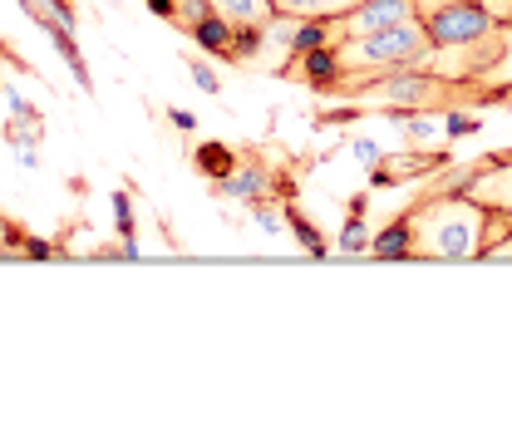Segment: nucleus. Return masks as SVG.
<instances>
[{"label": "nucleus", "instance_id": "20e7f679", "mask_svg": "<svg viewBox=\"0 0 512 433\" xmlns=\"http://www.w3.org/2000/svg\"><path fill=\"white\" fill-rule=\"evenodd\" d=\"M404 20H419V5H414V0H360V5L345 10L340 20H325V35H330V45H335V40L375 35V30H389V25H404Z\"/></svg>", "mask_w": 512, "mask_h": 433}, {"label": "nucleus", "instance_id": "f03ea898", "mask_svg": "<svg viewBox=\"0 0 512 433\" xmlns=\"http://www.w3.org/2000/svg\"><path fill=\"white\" fill-rule=\"evenodd\" d=\"M330 50H335V79H370V74H389V69H424L434 35L424 20H404V25H389L375 35L335 40Z\"/></svg>", "mask_w": 512, "mask_h": 433}, {"label": "nucleus", "instance_id": "9b49d317", "mask_svg": "<svg viewBox=\"0 0 512 433\" xmlns=\"http://www.w3.org/2000/svg\"><path fill=\"white\" fill-rule=\"evenodd\" d=\"M419 5V20H429L434 10H444V5H458V0H414Z\"/></svg>", "mask_w": 512, "mask_h": 433}, {"label": "nucleus", "instance_id": "9d476101", "mask_svg": "<svg viewBox=\"0 0 512 433\" xmlns=\"http://www.w3.org/2000/svg\"><path fill=\"white\" fill-rule=\"evenodd\" d=\"M192 74H197V89H207V94H217V74H212L207 64H192Z\"/></svg>", "mask_w": 512, "mask_h": 433}, {"label": "nucleus", "instance_id": "39448f33", "mask_svg": "<svg viewBox=\"0 0 512 433\" xmlns=\"http://www.w3.org/2000/svg\"><path fill=\"white\" fill-rule=\"evenodd\" d=\"M424 25H429L434 45H463V40H478V35L503 30V25L488 15V5H483V0H458V5H444V10H434Z\"/></svg>", "mask_w": 512, "mask_h": 433}, {"label": "nucleus", "instance_id": "0eeeda50", "mask_svg": "<svg viewBox=\"0 0 512 433\" xmlns=\"http://www.w3.org/2000/svg\"><path fill=\"white\" fill-rule=\"evenodd\" d=\"M217 20H227L232 30H266L276 20V5L271 0H207Z\"/></svg>", "mask_w": 512, "mask_h": 433}, {"label": "nucleus", "instance_id": "7ed1b4c3", "mask_svg": "<svg viewBox=\"0 0 512 433\" xmlns=\"http://www.w3.org/2000/svg\"><path fill=\"white\" fill-rule=\"evenodd\" d=\"M335 99L394 104V109H453V104H478L488 94L439 79L429 69H389V74H370V79H335Z\"/></svg>", "mask_w": 512, "mask_h": 433}, {"label": "nucleus", "instance_id": "423d86ee", "mask_svg": "<svg viewBox=\"0 0 512 433\" xmlns=\"http://www.w3.org/2000/svg\"><path fill=\"white\" fill-rule=\"evenodd\" d=\"M463 192H468L473 202H483L488 212H508L512 217V163L508 158H503V163H493V158H488V163L463 183Z\"/></svg>", "mask_w": 512, "mask_h": 433}, {"label": "nucleus", "instance_id": "1a4fd4ad", "mask_svg": "<svg viewBox=\"0 0 512 433\" xmlns=\"http://www.w3.org/2000/svg\"><path fill=\"white\" fill-rule=\"evenodd\" d=\"M222 192H227V197H256V192H261V173H256V168H247V173L227 178V183H222Z\"/></svg>", "mask_w": 512, "mask_h": 433}, {"label": "nucleus", "instance_id": "f257e3e1", "mask_svg": "<svg viewBox=\"0 0 512 433\" xmlns=\"http://www.w3.org/2000/svg\"><path fill=\"white\" fill-rule=\"evenodd\" d=\"M488 207L468 192H448L409 212L404 222V251L424 261H473L488 247Z\"/></svg>", "mask_w": 512, "mask_h": 433}, {"label": "nucleus", "instance_id": "6e6552de", "mask_svg": "<svg viewBox=\"0 0 512 433\" xmlns=\"http://www.w3.org/2000/svg\"><path fill=\"white\" fill-rule=\"evenodd\" d=\"M276 5V15H286V20H340L345 10H355L360 0H271Z\"/></svg>", "mask_w": 512, "mask_h": 433}]
</instances>
